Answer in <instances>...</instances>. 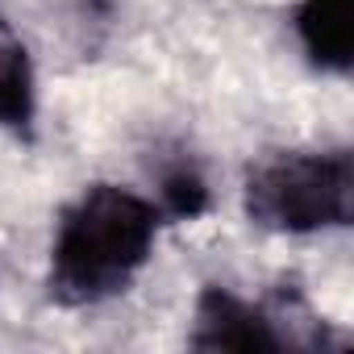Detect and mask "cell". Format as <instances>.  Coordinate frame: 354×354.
<instances>
[{"instance_id": "cell-1", "label": "cell", "mask_w": 354, "mask_h": 354, "mask_svg": "<svg viewBox=\"0 0 354 354\" xmlns=\"http://www.w3.org/2000/svg\"><path fill=\"white\" fill-rule=\"evenodd\" d=\"M162 213L154 196L121 184L84 188L59 217L50 242V296L88 308L121 296L154 254Z\"/></svg>"}, {"instance_id": "cell-2", "label": "cell", "mask_w": 354, "mask_h": 354, "mask_svg": "<svg viewBox=\"0 0 354 354\" xmlns=\"http://www.w3.org/2000/svg\"><path fill=\"white\" fill-rule=\"evenodd\" d=\"M242 209L267 234H325L350 225L354 162L346 150H279L246 171Z\"/></svg>"}, {"instance_id": "cell-3", "label": "cell", "mask_w": 354, "mask_h": 354, "mask_svg": "<svg viewBox=\"0 0 354 354\" xmlns=\"http://www.w3.org/2000/svg\"><path fill=\"white\" fill-rule=\"evenodd\" d=\"M283 304H254L221 283H209L196 296L192 346L196 350H238V354H275L288 342Z\"/></svg>"}, {"instance_id": "cell-4", "label": "cell", "mask_w": 354, "mask_h": 354, "mask_svg": "<svg viewBox=\"0 0 354 354\" xmlns=\"http://www.w3.org/2000/svg\"><path fill=\"white\" fill-rule=\"evenodd\" d=\"M354 5L350 0H300L292 30L317 71L346 75L354 63Z\"/></svg>"}, {"instance_id": "cell-5", "label": "cell", "mask_w": 354, "mask_h": 354, "mask_svg": "<svg viewBox=\"0 0 354 354\" xmlns=\"http://www.w3.org/2000/svg\"><path fill=\"white\" fill-rule=\"evenodd\" d=\"M38 117V75L26 38L0 13V129L30 133Z\"/></svg>"}, {"instance_id": "cell-6", "label": "cell", "mask_w": 354, "mask_h": 354, "mask_svg": "<svg viewBox=\"0 0 354 354\" xmlns=\"http://www.w3.org/2000/svg\"><path fill=\"white\" fill-rule=\"evenodd\" d=\"M158 213L162 217H180V221H196L201 213H209L213 205V188H209V175L188 158H171L158 167Z\"/></svg>"}]
</instances>
